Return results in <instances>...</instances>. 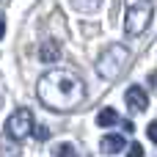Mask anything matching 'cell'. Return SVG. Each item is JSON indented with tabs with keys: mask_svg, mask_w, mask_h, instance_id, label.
Here are the masks:
<instances>
[{
	"mask_svg": "<svg viewBox=\"0 0 157 157\" xmlns=\"http://www.w3.org/2000/svg\"><path fill=\"white\" fill-rule=\"evenodd\" d=\"M36 94L44 108L55 113H72L86 99V83L69 69H52L39 80Z\"/></svg>",
	"mask_w": 157,
	"mask_h": 157,
	"instance_id": "obj_1",
	"label": "cell"
},
{
	"mask_svg": "<svg viewBox=\"0 0 157 157\" xmlns=\"http://www.w3.org/2000/svg\"><path fill=\"white\" fill-rule=\"evenodd\" d=\"M155 14V0H127L124 8V33L130 39H141L152 22Z\"/></svg>",
	"mask_w": 157,
	"mask_h": 157,
	"instance_id": "obj_2",
	"label": "cell"
},
{
	"mask_svg": "<svg viewBox=\"0 0 157 157\" xmlns=\"http://www.w3.org/2000/svg\"><path fill=\"white\" fill-rule=\"evenodd\" d=\"M97 69H99V75L108 77V80L121 77V75L130 69V52H127V47H121V44H110V47L102 52Z\"/></svg>",
	"mask_w": 157,
	"mask_h": 157,
	"instance_id": "obj_3",
	"label": "cell"
},
{
	"mask_svg": "<svg viewBox=\"0 0 157 157\" xmlns=\"http://www.w3.org/2000/svg\"><path fill=\"white\" fill-rule=\"evenodd\" d=\"M33 127H36V124H33V113H30L28 108H17V110L8 116V121H6V138H8V141H22Z\"/></svg>",
	"mask_w": 157,
	"mask_h": 157,
	"instance_id": "obj_4",
	"label": "cell"
},
{
	"mask_svg": "<svg viewBox=\"0 0 157 157\" xmlns=\"http://www.w3.org/2000/svg\"><path fill=\"white\" fill-rule=\"evenodd\" d=\"M127 108L135 110V113H141V110L149 108V97H146L144 86H130L127 88Z\"/></svg>",
	"mask_w": 157,
	"mask_h": 157,
	"instance_id": "obj_5",
	"label": "cell"
},
{
	"mask_svg": "<svg viewBox=\"0 0 157 157\" xmlns=\"http://www.w3.org/2000/svg\"><path fill=\"white\" fill-rule=\"evenodd\" d=\"M58 58H61V41L47 39V41L39 47V61H41V63H55Z\"/></svg>",
	"mask_w": 157,
	"mask_h": 157,
	"instance_id": "obj_6",
	"label": "cell"
},
{
	"mask_svg": "<svg viewBox=\"0 0 157 157\" xmlns=\"http://www.w3.org/2000/svg\"><path fill=\"white\" fill-rule=\"evenodd\" d=\"M99 146H102L105 155H119V152L124 149V138H121V135H105Z\"/></svg>",
	"mask_w": 157,
	"mask_h": 157,
	"instance_id": "obj_7",
	"label": "cell"
},
{
	"mask_svg": "<svg viewBox=\"0 0 157 157\" xmlns=\"http://www.w3.org/2000/svg\"><path fill=\"white\" fill-rule=\"evenodd\" d=\"M116 121H119V116H116L113 108H105V110L97 113V124H99V127H113Z\"/></svg>",
	"mask_w": 157,
	"mask_h": 157,
	"instance_id": "obj_8",
	"label": "cell"
},
{
	"mask_svg": "<svg viewBox=\"0 0 157 157\" xmlns=\"http://www.w3.org/2000/svg\"><path fill=\"white\" fill-rule=\"evenodd\" d=\"M52 155L55 157H77V149H75L72 144H58V146L52 149Z\"/></svg>",
	"mask_w": 157,
	"mask_h": 157,
	"instance_id": "obj_9",
	"label": "cell"
},
{
	"mask_svg": "<svg viewBox=\"0 0 157 157\" xmlns=\"http://www.w3.org/2000/svg\"><path fill=\"white\" fill-rule=\"evenodd\" d=\"M99 3H102V0H72V6H75L77 11H97Z\"/></svg>",
	"mask_w": 157,
	"mask_h": 157,
	"instance_id": "obj_10",
	"label": "cell"
},
{
	"mask_svg": "<svg viewBox=\"0 0 157 157\" xmlns=\"http://www.w3.org/2000/svg\"><path fill=\"white\" fill-rule=\"evenodd\" d=\"M33 135H36V141H50V127H44V124H36L33 127Z\"/></svg>",
	"mask_w": 157,
	"mask_h": 157,
	"instance_id": "obj_11",
	"label": "cell"
},
{
	"mask_svg": "<svg viewBox=\"0 0 157 157\" xmlns=\"http://www.w3.org/2000/svg\"><path fill=\"white\" fill-rule=\"evenodd\" d=\"M0 157H19V149L11 146V144H3L0 146Z\"/></svg>",
	"mask_w": 157,
	"mask_h": 157,
	"instance_id": "obj_12",
	"label": "cell"
},
{
	"mask_svg": "<svg viewBox=\"0 0 157 157\" xmlns=\"http://www.w3.org/2000/svg\"><path fill=\"white\" fill-rule=\"evenodd\" d=\"M127 157H144V146H141V144H132L130 152H127Z\"/></svg>",
	"mask_w": 157,
	"mask_h": 157,
	"instance_id": "obj_13",
	"label": "cell"
},
{
	"mask_svg": "<svg viewBox=\"0 0 157 157\" xmlns=\"http://www.w3.org/2000/svg\"><path fill=\"white\" fill-rule=\"evenodd\" d=\"M146 135H149V141H152V144H157V121H152V124L146 127Z\"/></svg>",
	"mask_w": 157,
	"mask_h": 157,
	"instance_id": "obj_14",
	"label": "cell"
},
{
	"mask_svg": "<svg viewBox=\"0 0 157 157\" xmlns=\"http://www.w3.org/2000/svg\"><path fill=\"white\" fill-rule=\"evenodd\" d=\"M3 33H6V19L0 17V39H3Z\"/></svg>",
	"mask_w": 157,
	"mask_h": 157,
	"instance_id": "obj_15",
	"label": "cell"
}]
</instances>
